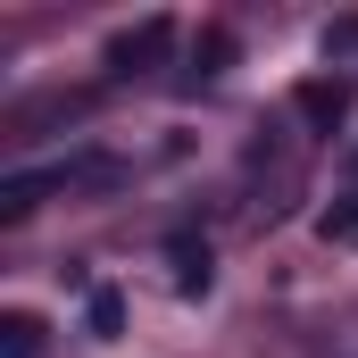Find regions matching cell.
<instances>
[{
    "label": "cell",
    "instance_id": "7",
    "mask_svg": "<svg viewBox=\"0 0 358 358\" xmlns=\"http://www.w3.org/2000/svg\"><path fill=\"white\" fill-rule=\"evenodd\" d=\"M317 234H325V242H342V250H358V200H334V208L317 217Z\"/></svg>",
    "mask_w": 358,
    "mask_h": 358
},
{
    "label": "cell",
    "instance_id": "3",
    "mask_svg": "<svg viewBox=\"0 0 358 358\" xmlns=\"http://www.w3.org/2000/svg\"><path fill=\"white\" fill-rule=\"evenodd\" d=\"M67 183V167H25V176H8L0 183V225H17V217H34L50 192Z\"/></svg>",
    "mask_w": 358,
    "mask_h": 358
},
{
    "label": "cell",
    "instance_id": "5",
    "mask_svg": "<svg viewBox=\"0 0 358 358\" xmlns=\"http://www.w3.org/2000/svg\"><path fill=\"white\" fill-rule=\"evenodd\" d=\"M34 350H42V317L8 308V317H0V358H34Z\"/></svg>",
    "mask_w": 358,
    "mask_h": 358
},
{
    "label": "cell",
    "instance_id": "8",
    "mask_svg": "<svg viewBox=\"0 0 358 358\" xmlns=\"http://www.w3.org/2000/svg\"><path fill=\"white\" fill-rule=\"evenodd\" d=\"M225 59H234V34H225V25H208V34H200V76H217Z\"/></svg>",
    "mask_w": 358,
    "mask_h": 358
},
{
    "label": "cell",
    "instance_id": "1",
    "mask_svg": "<svg viewBox=\"0 0 358 358\" xmlns=\"http://www.w3.org/2000/svg\"><path fill=\"white\" fill-rule=\"evenodd\" d=\"M167 42H176V17H142V25L108 34V76H142V67H159Z\"/></svg>",
    "mask_w": 358,
    "mask_h": 358
},
{
    "label": "cell",
    "instance_id": "2",
    "mask_svg": "<svg viewBox=\"0 0 358 358\" xmlns=\"http://www.w3.org/2000/svg\"><path fill=\"white\" fill-rule=\"evenodd\" d=\"M292 108H300L308 125H325V134H334V125L350 117V84H342V76H308V84H292Z\"/></svg>",
    "mask_w": 358,
    "mask_h": 358
},
{
    "label": "cell",
    "instance_id": "4",
    "mask_svg": "<svg viewBox=\"0 0 358 358\" xmlns=\"http://www.w3.org/2000/svg\"><path fill=\"white\" fill-rule=\"evenodd\" d=\"M167 259H176V292H183V300H200V292L217 283V267H208V242H192V234H176V242H167Z\"/></svg>",
    "mask_w": 358,
    "mask_h": 358
},
{
    "label": "cell",
    "instance_id": "6",
    "mask_svg": "<svg viewBox=\"0 0 358 358\" xmlns=\"http://www.w3.org/2000/svg\"><path fill=\"white\" fill-rule=\"evenodd\" d=\"M84 317H92V334H100V342H117V334H125V300H117L108 283H100V292L84 300Z\"/></svg>",
    "mask_w": 358,
    "mask_h": 358
}]
</instances>
